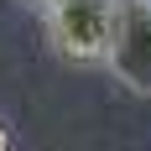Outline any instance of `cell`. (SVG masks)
<instances>
[{
    "instance_id": "1",
    "label": "cell",
    "mask_w": 151,
    "mask_h": 151,
    "mask_svg": "<svg viewBox=\"0 0 151 151\" xmlns=\"http://www.w3.org/2000/svg\"><path fill=\"white\" fill-rule=\"evenodd\" d=\"M115 21H120V0H63L47 16V31L68 63H109Z\"/></svg>"
},
{
    "instance_id": "2",
    "label": "cell",
    "mask_w": 151,
    "mask_h": 151,
    "mask_svg": "<svg viewBox=\"0 0 151 151\" xmlns=\"http://www.w3.org/2000/svg\"><path fill=\"white\" fill-rule=\"evenodd\" d=\"M109 68L130 94H151V0H120Z\"/></svg>"
},
{
    "instance_id": "3",
    "label": "cell",
    "mask_w": 151,
    "mask_h": 151,
    "mask_svg": "<svg viewBox=\"0 0 151 151\" xmlns=\"http://www.w3.org/2000/svg\"><path fill=\"white\" fill-rule=\"evenodd\" d=\"M31 5H37V11H42V16H52V11H58V5H63V0H31Z\"/></svg>"
},
{
    "instance_id": "4",
    "label": "cell",
    "mask_w": 151,
    "mask_h": 151,
    "mask_svg": "<svg viewBox=\"0 0 151 151\" xmlns=\"http://www.w3.org/2000/svg\"><path fill=\"white\" fill-rule=\"evenodd\" d=\"M0 151H11V136H5V125H0Z\"/></svg>"
}]
</instances>
